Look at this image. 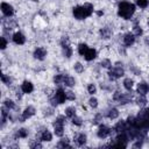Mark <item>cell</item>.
<instances>
[{"label":"cell","instance_id":"17","mask_svg":"<svg viewBox=\"0 0 149 149\" xmlns=\"http://www.w3.org/2000/svg\"><path fill=\"white\" fill-rule=\"evenodd\" d=\"M19 87H20V90L23 92V94L26 97H30V95H33L36 92V85L29 78H23L19 83Z\"/></svg>","mask_w":149,"mask_h":149},{"label":"cell","instance_id":"2","mask_svg":"<svg viewBox=\"0 0 149 149\" xmlns=\"http://www.w3.org/2000/svg\"><path fill=\"white\" fill-rule=\"evenodd\" d=\"M137 12L132 0H118L115 2V16L122 22H130L137 15Z\"/></svg>","mask_w":149,"mask_h":149},{"label":"cell","instance_id":"26","mask_svg":"<svg viewBox=\"0 0 149 149\" xmlns=\"http://www.w3.org/2000/svg\"><path fill=\"white\" fill-rule=\"evenodd\" d=\"M69 123H70V127H71V128L81 129V128H84V126L86 125V119L84 118L83 114L78 113L77 115H74L73 118H71V119L69 120Z\"/></svg>","mask_w":149,"mask_h":149},{"label":"cell","instance_id":"39","mask_svg":"<svg viewBox=\"0 0 149 149\" xmlns=\"http://www.w3.org/2000/svg\"><path fill=\"white\" fill-rule=\"evenodd\" d=\"M29 2H33V3H38L41 0H28Z\"/></svg>","mask_w":149,"mask_h":149},{"label":"cell","instance_id":"12","mask_svg":"<svg viewBox=\"0 0 149 149\" xmlns=\"http://www.w3.org/2000/svg\"><path fill=\"white\" fill-rule=\"evenodd\" d=\"M30 56L31 58L35 61V62H38V63H43L48 59L49 57V49L47 45L44 44H37L35 45L33 49H31V52H30Z\"/></svg>","mask_w":149,"mask_h":149},{"label":"cell","instance_id":"19","mask_svg":"<svg viewBox=\"0 0 149 149\" xmlns=\"http://www.w3.org/2000/svg\"><path fill=\"white\" fill-rule=\"evenodd\" d=\"M134 93L137 95H148L149 93V80L146 78H140L136 81Z\"/></svg>","mask_w":149,"mask_h":149},{"label":"cell","instance_id":"14","mask_svg":"<svg viewBox=\"0 0 149 149\" xmlns=\"http://www.w3.org/2000/svg\"><path fill=\"white\" fill-rule=\"evenodd\" d=\"M0 12H1V17L6 19H13L16 16V7L14 6L13 2L2 0L0 3Z\"/></svg>","mask_w":149,"mask_h":149},{"label":"cell","instance_id":"34","mask_svg":"<svg viewBox=\"0 0 149 149\" xmlns=\"http://www.w3.org/2000/svg\"><path fill=\"white\" fill-rule=\"evenodd\" d=\"M44 146H45L44 143H42L38 139H36V137H34V136H31L30 139L27 140V147H29V148H33V149H41V148H43Z\"/></svg>","mask_w":149,"mask_h":149},{"label":"cell","instance_id":"36","mask_svg":"<svg viewBox=\"0 0 149 149\" xmlns=\"http://www.w3.org/2000/svg\"><path fill=\"white\" fill-rule=\"evenodd\" d=\"M9 44H12L10 43V40L8 37H6L5 35L1 34V36H0V51L1 52H5L9 48Z\"/></svg>","mask_w":149,"mask_h":149},{"label":"cell","instance_id":"1","mask_svg":"<svg viewBox=\"0 0 149 149\" xmlns=\"http://www.w3.org/2000/svg\"><path fill=\"white\" fill-rule=\"evenodd\" d=\"M95 10H97V7L92 1H84L80 3H76L70 8L71 16L77 22H84L93 17L95 14Z\"/></svg>","mask_w":149,"mask_h":149},{"label":"cell","instance_id":"13","mask_svg":"<svg viewBox=\"0 0 149 149\" xmlns=\"http://www.w3.org/2000/svg\"><path fill=\"white\" fill-rule=\"evenodd\" d=\"M28 40H29V37L26 34V31L20 29V28L14 30L12 33V36H10V43L15 47H19V48L24 47L28 43Z\"/></svg>","mask_w":149,"mask_h":149},{"label":"cell","instance_id":"40","mask_svg":"<svg viewBox=\"0 0 149 149\" xmlns=\"http://www.w3.org/2000/svg\"><path fill=\"white\" fill-rule=\"evenodd\" d=\"M148 97H149V93H148Z\"/></svg>","mask_w":149,"mask_h":149},{"label":"cell","instance_id":"38","mask_svg":"<svg viewBox=\"0 0 149 149\" xmlns=\"http://www.w3.org/2000/svg\"><path fill=\"white\" fill-rule=\"evenodd\" d=\"M146 59H147V62L149 63V49H148L147 52H146Z\"/></svg>","mask_w":149,"mask_h":149},{"label":"cell","instance_id":"25","mask_svg":"<svg viewBox=\"0 0 149 149\" xmlns=\"http://www.w3.org/2000/svg\"><path fill=\"white\" fill-rule=\"evenodd\" d=\"M62 113L70 120L71 118H73L74 115H77L79 113V107L77 106L76 102H70L68 105H64V107L62 109Z\"/></svg>","mask_w":149,"mask_h":149},{"label":"cell","instance_id":"28","mask_svg":"<svg viewBox=\"0 0 149 149\" xmlns=\"http://www.w3.org/2000/svg\"><path fill=\"white\" fill-rule=\"evenodd\" d=\"M71 70L77 76H83L86 72V63L84 61H81V59L72 61V63H71Z\"/></svg>","mask_w":149,"mask_h":149},{"label":"cell","instance_id":"33","mask_svg":"<svg viewBox=\"0 0 149 149\" xmlns=\"http://www.w3.org/2000/svg\"><path fill=\"white\" fill-rule=\"evenodd\" d=\"M65 94H66L68 102H77L79 99V95L76 88H65Z\"/></svg>","mask_w":149,"mask_h":149},{"label":"cell","instance_id":"15","mask_svg":"<svg viewBox=\"0 0 149 149\" xmlns=\"http://www.w3.org/2000/svg\"><path fill=\"white\" fill-rule=\"evenodd\" d=\"M1 106H3L5 108L9 109L10 112H20L21 108H22L21 104H20L14 97H12L10 94H8V95H2Z\"/></svg>","mask_w":149,"mask_h":149},{"label":"cell","instance_id":"35","mask_svg":"<svg viewBox=\"0 0 149 149\" xmlns=\"http://www.w3.org/2000/svg\"><path fill=\"white\" fill-rule=\"evenodd\" d=\"M139 12L149 10V0H133Z\"/></svg>","mask_w":149,"mask_h":149},{"label":"cell","instance_id":"10","mask_svg":"<svg viewBox=\"0 0 149 149\" xmlns=\"http://www.w3.org/2000/svg\"><path fill=\"white\" fill-rule=\"evenodd\" d=\"M70 135H71V139H72V142H73L74 147L84 148V147L88 146L90 135H88V133L85 129H83V128L81 129H76Z\"/></svg>","mask_w":149,"mask_h":149},{"label":"cell","instance_id":"4","mask_svg":"<svg viewBox=\"0 0 149 149\" xmlns=\"http://www.w3.org/2000/svg\"><path fill=\"white\" fill-rule=\"evenodd\" d=\"M50 127L56 136V139H59V137H63L64 135L69 134L68 130L69 129V119L61 112V113H57L51 120H50Z\"/></svg>","mask_w":149,"mask_h":149},{"label":"cell","instance_id":"5","mask_svg":"<svg viewBox=\"0 0 149 149\" xmlns=\"http://www.w3.org/2000/svg\"><path fill=\"white\" fill-rule=\"evenodd\" d=\"M34 137L38 139L42 143H44L45 146L47 144H50L55 141V134L50 127V125H45V123H40L37 125L35 128H34V134H33Z\"/></svg>","mask_w":149,"mask_h":149},{"label":"cell","instance_id":"31","mask_svg":"<svg viewBox=\"0 0 149 149\" xmlns=\"http://www.w3.org/2000/svg\"><path fill=\"white\" fill-rule=\"evenodd\" d=\"M90 45H91V44H90L87 41H85V40L77 42V44H76V47H74L76 55H77L79 58H83V56L85 55V52L87 51V49L90 48Z\"/></svg>","mask_w":149,"mask_h":149},{"label":"cell","instance_id":"9","mask_svg":"<svg viewBox=\"0 0 149 149\" xmlns=\"http://www.w3.org/2000/svg\"><path fill=\"white\" fill-rule=\"evenodd\" d=\"M116 33L114 30V27L111 24V23H104L102 26H100L97 30V37L104 42V43H107V42H111L114 40Z\"/></svg>","mask_w":149,"mask_h":149},{"label":"cell","instance_id":"18","mask_svg":"<svg viewBox=\"0 0 149 149\" xmlns=\"http://www.w3.org/2000/svg\"><path fill=\"white\" fill-rule=\"evenodd\" d=\"M99 57H100V50L94 45H90V48L87 49V51L85 52L81 59L86 64H90V63H95L99 59Z\"/></svg>","mask_w":149,"mask_h":149},{"label":"cell","instance_id":"30","mask_svg":"<svg viewBox=\"0 0 149 149\" xmlns=\"http://www.w3.org/2000/svg\"><path fill=\"white\" fill-rule=\"evenodd\" d=\"M133 105L137 109H142V108L149 107V97L148 95H137V94H135Z\"/></svg>","mask_w":149,"mask_h":149},{"label":"cell","instance_id":"29","mask_svg":"<svg viewBox=\"0 0 149 149\" xmlns=\"http://www.w3.org/2000/svg\"><path fill=\"white\" fill-rule=\"evenodd\" d=\"M112 127H113V132H114V135L115 134H120V133H123V132H127L129 126L126 121V119L123 118H120L118 119L116 121H114L112 123Z\"/></svg>","mask_w":149,"mask_h":149},{"label":"cell","instance_id":"23","mask_svg":"<svg viewBox=\"0 0 149 149\" xmlns=\"http://www.w3.org/2000/svg\"><path fill=\"white\" fill-rule=\"evenodd\" d=\"M59 48V55L64 61H72L73 56L76 54L73 44H68V45H62Z\"/></svg>","mask_w":149,"mask_h":149},{"label":"cell","instance_id":"8","mask_svg":"<svg viewBox=\"0 0 149 149\" xmlns=\"http://www.w3.org/2000/svg\"><path fill=\"white\" fill-rule=\"evenodd\" d=\"M139 43H140V40L133 34V31L130 29H126V30H122L121 33H119V38L116 41V44H121L125 48H127L128 50H130Z\"/></svg>","mask_w":149,"mask_h":149},{"label":"cell","instance_id":"37","mask_svg":"<svg viewBox=\"0 0 149 149\" xmlns=\"http://www.w3.org/2000/svg\"><path fill=\"white\" fill-rule=\"evenodd\" d=\"M144 21H146V27H147V28H149V13H148V15L146 16Z\"/></svg>","mask_w":149,"mask_h":149},{"label":"cell","instance_id":"7","mask_svg":"<svg viewBox=\"0 0 149 149\" xmlns=\"http://www.w3.org/2000/svg\"><path fill=\"white\" fill-rule=\"evenodd\" d=\"M113 136H114V132H113V127L111 122L104 121L94 127V137L97 141H100L104 143V142L109 141Z\"/></svg>","mask_w":149,"mask_h":149},{"label":"cell","instance_id":"21","mask_svg":"<svg viewBox=\"0 0 149 149\" xmlns=\"http://www.w3.org/2000/svg\"><path fill=\"white\" fill-rule=\"evenodd\" d=\"M78 85V78L77 74H73L69 71H64V79H63V86L65 88H76Z\"/></svg>","mask_w":149,"mask_h":149},{"label":"cell","instance_id":"24","mask_svg":"<svg viewBox=\"0 0 149 149\" xmlns=\"http://www.w3.org/2000/svg\"><path fill=\"white\" fill-rule=\"evenodd\" d=\"M113 59H112V57H109V56H100L99 57V59L95 62V65L101 70V71H104V72H106L107 70H109L112 66H113Z\"/></svg>","mask_w":149,"mask_h":149},{"label":"cell","instance_id":"11","mask_svg":"<svg viewBox=\"0 0 149 149\" xmlns=\"http://www.w3.org/2000/svg\"><path fill=\"white\" fill-rule=\"evenodd\" d=\"M102 112H104V115H105V119L106 121L113 123L114 121H116L118 119L121 118L122 115V111H121V107L115 105V104H109L107 105L106 107L102 108Z\"/></svg>","mask_w":149,"mask_h":149},{"label":"cell","instance_id":"3","mask_svg":"<svg viewBox=\"0 0 149 149\" xmlns=\"http://www.w3.org/2000/svg\"><path fill=\"white\" fill-rule=\"evenodd\" d=\"M128 73L127 71V63L119 58L116 61L113 62V66L107 70L104 74H105V78L107 80H109L111 83H114V84H119V81Z\"/></svg>","mask_w":149,"mask_h":149},{"label":"cell","instance_id":"27","mask_svg":"<svg viewBox=\"0 0 149 149\" xmlns=\"http://www.w3.org/2000/svg\"><path fill=\"white\" fill-rule=\"evenodd\" d=\"M55 147H56V148H59V149L73 148L74 146H73V142H72L71 135H70V134H66V135H64L63 137L57 139V141L55 142Z\"/></svg>","mask_w":149,"mask_h":149},{"label":"cell","instance_id":"32","mask_svg":"<svg viewBox=\"0 0 149 149\" xmlns=\"http://www.w3.org/2000/svg\"><path fill=\"white\" fill-rule=\"evenodd\" d=\"M99 91H100V87L97 81L90 80L85 84V92L87 95H98Z\"/></svg>","mask_w":149,"mask_h":149},{"label":"cell","instance_id":"20","mask_svg":"<svg viewBox=\"0 0 149 149\" xmlns=\"http://www.w3.org/2000/svg\"><path fill=\"white\" fill-rule=\"evenodd\" d=\"M0 78H1L2 87H6L7 90H10V88H13L14 86L17 85V84H15V77L13 74H10L9 72H6L5 69H2Z\"/></svg>","mask_w":149,"mask_h":149},{"label":"cell","instance_id":"6","mask_svg":"<svg viewBox=\"0 0 149 149\" xmlns=\"http://www.w3.org/2000/svg\"><path fill=\"white\" fill-rule=\"evenodd\" d=\"M38 114H40V108L35 104H33V102L24 104L19 113L17 123H27V122L34 120Z\"/></svg>","mask_w":149,"mask_h":149},{"label":"cell","instance_id":"41","mask_svg":"<svg viewBox=\"0 0 149 149\" xmlns=\"http://www.w3.org/2000/svg\"><path fill=\"white\" fill-rule=\"evenodd\" d=\"M73 1H77V0H73Z\"/></svg>","mask_w":149,"mask_h":149},{"label":"cell","instance_id":"16","mask_svg":"<svg viewBox=\"0 0 149 149\" xmlns=\"http://www.w3.org/2000/svg\"><path fill=\"white\" fill-rule=\"evenodd\" d=\"M136 81H137L136 77H134V76L127 73V74L119 81V86H120L123 91H127V92H134Z\"/></svg>","mask_w":149,"mask_h":149},{"label":"cell","instance_id":"22","mask_svg":"<svg viewBox=\"0 0 149 149\" xmlns=\"http://www.w3.org/2000/svg\"><path fill=\"white\" fill-rule=\"evenodd\" d=\"M85 106L88 111H91V113L99 111L101 107V102H100L99 97L98 95H88L85 100Z\"/></svg>","mask_w":149,"mask_h":149}]
</instances>
